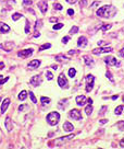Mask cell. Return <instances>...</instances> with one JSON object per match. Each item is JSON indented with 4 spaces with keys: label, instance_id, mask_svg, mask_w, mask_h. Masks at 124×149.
<instances>
[{
    "label": "cell",
    "instance_id": "cell-13",
    "mask_svg": "<svg viewBox=\"0 0 124 149\" xmlns=\"http://www.w3.org/2000/svg\"><path fill=\"white\" fill-rule=\"evenodd\" d=\"M75 101H76V104H77L79 106H83L86 102H87L85 95H77V97L75 98Z\"/></svg>",
    "mask_w": 124,
    "mask_h": 149
},
{
    "label": "cell",
    "instance_id": "cell-39",
    "mask_svg": "<svg viewBox=\"0 0 124 149\" xmlns=\"http://www.w3.org/2000/svg\"><path fill=\"white\" fill-rule=\"evenodd\" d=\"M56 59L57 60H61V61H63V60H69V58H64V56H56Z\"/></svg>",
    "mask_w": 124,
    "mask_h": 149
},
{
    "label": "cell",
    "instance_id": "cell-3",
    "mask_svg": "<svg viewBox=\"0 0 124 149\" xmlns=\"http://www.w3.org/2000/svg\"><path fill=\"white\" fill-rule=\"evenodd\" d=\"M58 84H59L60 88L62 89H66L69 88V82H68V79L65 78L64 74H60L59 77H58Z\"/></svg>",
    "mask_w": 124,
    "mask_h": 149
},
{
    "label": "cell",
    "instance_id": "cell-25",
    "mask_svg": "<svg viewBox=\"0 0 124 149\" xmlns=\"http://www.w3.org/2000/svg\"><path fill=\"white\" fill-rule=\"evenodd\" d=\"M21 17H23L22 13H13V14H12V20H13V21H17Z\"/></svg>",
    "mask_w": 124,
    "mask_h": 149
},
{
    "label": "cell",
    "instance_id": "cell-44",
    "mask_svg": "<svg viewBox=\"0 0 124 149\" xmlns=\"http://www.w3.org/2000/svg\"><path fill=\"white\" fill-rule=\"evenodd\" d=\"M106 109H107V106H102V109H101V111H100V113H99V115H102L106 112Z\"/></svg>",
    "mask_w": 124,
    "mask_h": 149
},
{
    "label": "cell",
    "instance_id": "cell-4",
    "mask_svg": "<svg viewBox=\"0 0 124 149\" xmlns=\"http://www.w3.org/2000/svg\"><path fill=\"white\" fill-rule=\"evenodd\" d=\"M94 81H95V77L93 74H88L86 77V92H90L94 88Z\"/></svg>",
    "mask_w": 124,
    "mask_h": 149
},
{
    "label": "cell",
    "instance_id": "cell-9",
    "mask_svg": "<svg viewBox=\"0 0 124 149\" xmlns=\"http://www.w3.org/2000/svg\"><path fill=\"white\" fill-rule=\"evenodd\" d=\"M70 117H72V118H74V120H76V121H79V120H82V113L79 111V110H75V109H73V110H71V112H70Z\"/></svg>",
    "mask_w": 124,
    "mask_h": 149
},
{
    "label": "cell",
    "instance_id": "cell-42",
    "mask_svg": "<svg viewBox=\"0 0 124 149\" xmlns=\"http://www.w3.org/2000/svg\"><path fill=\"white\" fill-rule=\"evenodd\" d=\"M81 6H83V7L87 6V0H81Z\"/></svg>",
    "mask_w": 124,
    "mask_h": 149
},
{
    "label": "cell",
    "instance_id": "cell-33",
    "mask_svg": "<svg viewBox=\"0 0 124 149\" xmlns=\"http://www.w3.org/2000/svg\"><path fill=\"white\" fill-rule=\"evenodd\" d=\"M77 32H79V28H77V26H73V28L71 29V31H70V34H71V35L76 34Z\"/></svg>",
    "mask_w": 124,
    "mask_h": 149
},
{
    "label": "cell",
    "instance_id": "cell-34",
    "mask_svg": "<svg viewBox=\"0 0 124 149\" xmlns=\"http://www.w3.org/2000/svg\"><path fill=\"white\" fill-rule=\"evenodd\" d=\"M8 80H9V77H7V78H4V79H3V76H1V74H0V86H1V84H3V83H6Z\"/></svg>",
    "mask_w": 124,
    "mask_h": 149
},
{
    "label": "cell",
    "instance_id": "cell-52",
    "mask_svg": "<svg viewBox=\"0 0 124 149\" xmlns=\"http://www.w3.org/2000/svg\"><path fill=\"white\" fill-rule=\"evenodd\" d=\"M87 103L88 104H93V100H91L90 98H89V99H87Z\"/></svg>",
    "mask_w": 124,
    "mask_h": 149
},
{
    "label": "cell",
    "instance_id": "cell-32",
    "mask_svg": "<svg viewBox=\"0 0 124 149\" xmlns=\"http://www.w3.org/2000/svg\"><path fill=\"white\" fill-rule=\"evenodd\" d=\"M46 77H47L48 80H52L54 79V74H52L51 71H46Z\"/></svg>",
    "mask_w": 124,
    "mask_h": 149
},
{
    "label": "cell",
    "instance_id": "cell-7",
    "mask_svg": "<svg viewBox=\"0 0 124 149\" xmlns=\"http://www.w3.org/2000/svg\"><path fill=\"white\" fill-rule=\"evenodd\" d=\"M29 82H31V84L33 87H38L41 83V76L40 74H36L34 77H32Z\"/></svg>",
    "mask_w": 124,
    "mask_h": 149
},
{
    "label": "cell",
    "instance_id": "cell-31",
    "mask_svg": "<svg viewBox=\"0 0 124 149\" xmlns=\"http://www.w3.org/2000/svg\"><path fill=\"white\" fill-rule=\"evenodd\" d=\"M29 29H31V24H29V21L26 20V25H25V33L28 34L29 33Z\"/></svg>",
    "mask_w": 124,
    "mask_h": 149
},
{
    "label": "cell",
    "instance_id": "cell-27",
    "mask_svg": "<svg viewBox=\"0 0 124 149\" xmlns=\"http://www.w3.org/2000/svg\"><path fill=\"white\" fill-rule=\"evenodd\" d=\"M106 77L109 79V80L111 81V83H114V79H113V77H112V74H111V72L110 71H107L106 72Z\"/></svg>",
    "mask_w": 124,
    "mask_h": 149
},
{
    "label": "cell",
    "instance_id": "cell-50",
    "mask_svg": "<svg viewBox=\"0 0 124 149\" xmlns=\"http://www.w3.org/2000/svg\"><path fill=\"white\" fill-rule=\"evenodd\" d=\"M120 55H121L122 57H123V58H124V48H122V49H121V51H120Z\"/></svg>",
    "mask_w": 124,
    "mask_h": 149
},
{
    "label": "cell",
    "instance_id": "cell-22",
    "mask_svg": "<svg viewBox=\"0 0 124 149\" xmlns=\"http://www.w3.org/2000/svg\"><path fill=\"white\" fill-rule=\"evenodd\" d=\"M40 102H41L42 105H47V104L50 103V99H49V98H46V97H41L40 98Z\"/></svg>",
    "mask_w": 124,
    "mask_h": 149
},
{
    "label": "cell",
    "instance_id": "cell-43",
    "mask_svg": "<svg viewBox=\"0 0 124 149\" xmlns=\"http://www.w3.org/2000/svg\"><path fill=\"white\" fill-rule=\"evenodd\" d=\"M57 21H58V19H57V18H54V17H52V18H50V19H49V22H52V23L57 22Z\"/></svg>",
    "mask_w": 124,
    "mask_h": 149
},
{
    "label": "cell",
    "instance_id": "cell-18",
    "mask_svg": "<svg viewBox=\"0 0 124 149\" xmlns=\"http://www.w3.org/2000/svg\"><path fill=\"white\" fill-rule=\"evenodd\" d=\"M10 31V26L3 22H0V32L1 33H8Z\"/></svg>",
    "mask_w": 124,
    "mask_h": 149
},
{
    "label": "cell",
    "instance_id": "cell-20",
    "mask_svg": "<svg viewBox=\"0 0 124 149\" xmlns=\"http://www.w3.org/2000/svg\"><path fill=\"white\" fill-rule=\"evenodd\" d=\"M26 97H27V91H25V90H23V91L20 92V94H19V100L21 101H24L26 99Z\"/></svg>",
    "mask_w": 124,
    "mask_h": 149
},
{
    "label": "cell",
    "instance_id": "cell-49",
    "mask_svg": "<svg viewBox=\"0 0 124 149\" xmlns=\"http://www.w3.org/2000/svg\"><path fill=\"white\" fill-rule=\"evenodd\" d=\"M66 1H68L69 3H71V5H73V3H75L77 0H66Z\"/></svg>",
    "mask_w": 124,
    "mask_h": 149
},
{
    "label": "cell",
    "instance_id": "cell-8",
    "mask_svg": "<svg viewBox=\"0 0 124 149\" xmlns=\"http://www.w3.org/2000/svg\"><path fill=\"white\" fill-rule=\"evenodd\" d=\"M32 54H33V49L27 48V49L20 51V52L17 53V56H19V57H22V58H27V57H29Z\"/></svg>",
    "mask_w": 124,
    "mask_h": 149
},
{
    "label": "cell",
    "instance_id": "cell-29",
    "mask_svg": "<svg viewBox=\"0 0 124 149\" xmlns=\"http://www.w3.org/2000/svg\"><path fill=\"white\" fill-rule=\"evenodd\" d=\"M122 111H123V106L122 105H119L118 107L116 109V111H114V113H116V115H120L122 113Z\"/></svg>",
    "mask_w": 124,
    "mask_h": 149
},
{
    "label": "cell",
    "instance_id": "cell-45",
    "mask_svg": "<svg viewBox=\"0 0 124 149\" xmlns=\"http://www.w3.org/2000/svg\"><path fill=\"white\" fill-rule=\"evenodd\" d=\"M68 14L69 15H73L74 14V10H73V9H69V10H68Z\"/></svg>",
    "mask_w": 124,
    "mask_h": 149
},
{
    "label": "cell",
    "instance_id": "cell-14",
    "mask_svg": "<svg viewBox=\"0 0 124 149\" xmlns=\"http://www.w3.org/2000/svg\"><path fill=\"white\" fill-rule=\"evenodd\" d=\"M87 43H88V40L85 36H81L77 40V46L79 47H85V46L87 45Z\"/></svg>",
    "mask_w": 124,
    "mask_h": 149
},
{
    "label": "cell",
    "instance_id": "cell-19",
    "mask_svg": "<svg viewBox=\"0 0 124 149\" xmlns=\"http://www.w3.org/2000/svg\"><path fill=\"white\" fill-rule=\"evenodd\" d=\"M84 60H85V64H86V66L93 67L94 64H95L94 59H93L91 57H89V56H84Z\"/></svg>",
    "mask_w": 124,
    "mask_h": 149
},
{
    "label": "cell",
    "instance_id": "cell-5",
    "mask_svg": "<svg viewBox=\"0 0 124 149\" xmlns=\"http://www.w3.org/2000/svg\"><path fill=\"white\" fill-rule=\"evenodd\" d=\"M104 63L107 64L108 66H116V67H120V63L118 60L116 59V57L113 56H108V57L104 58Z\"/></svg>",
    "mask_w": 124,
    "mask_h": 149
},
{
    "label": "cell",
    "instance_id": "cell-26",
    "mask_svg": "<svg viewBox=\"0 0 124 149\" xmlns=\"http://www.w3.org/2000/svg\"><path fill=\"white\" fill-rule=\"evenodd\" d=\"M76 74V70L74 68H70L69 69V76H70L71 78H74Z\"/></svg>",
    "mask_w": 124,
    "mask_h": 149
},
{
    "label": "cell",
    "instance_id": "cell-40",
    "mask_svg": "<svg viewBox=\"0 0 124 149\" xmlns=\"http://www.w3.org/2000/svg\"><path fill=\"white\" fill-rule=\"evenodd\" d=\"M69 54H70V55H79V51H74V49H71V51H69Z\"/></svg>",
    "mask_w": 124,
    "mask_h": 149
},
{
    "label": "cell",
    "instance_id": "cell-30",
    "mask_svg": "<svg viewBox=\"0 0 124 149\" xmlns=\"http://www.w3.org/2000/svg\"><path fill=\"white\" fill-rule=\"evenodd\" d=\"M28 94H29V98H31L32 102H33V103H37V100H36V98H35L34 93H33L32 91H29V93H28Z\"/></svg>",
    "mask_w": 124,
    "mask_h": 149
},
{
    "label": "cell",
    "instance_id": "cell-55",
    "mask_svg": "<svg viewBox=\"0 0 124 149\" xmlns=\"http://www.w3.org/2000/svg\"><path fill=\"white\" fill-rule=\"evenodd\" d=\"M52 69H54V70H57V69H58V66H57V65H54V66H52Z\"/></svg>",
    "mask_w": 124,
    "mask_h": 149
},
{
    "label": "cell",
    "instance_id": "cell-21",
    "mask_svg": "<svg viewBox=\"0 0 124 149\" xmlns=\"http://www.w3.org/2000/svg\"><path fill=\"white\" fill-rule=\"evenodd\" d=\"M93 106H91V104H89L88 106H86V109H85V113H86V115L87 116H90L91 115V113H93Z\"/></svg>",
    "mask_w": 124,
    "mask_h": 149
},
{
    "label": "cell",
    "instance_id": "cell-28",
    "mask_svg": "<svg viewBox=\"0 0 124 149\" xmlns=\"http://www.w3.org/2000/svg\"><path fill=\"white\" fill-rule=\"evenodd\" d=\"M116 126L119 127L120 130H124V121H120V122H118V123H116Z\"/></svg>",
    "mask_w": 124,
    "mask_h": 149
},
{
    "label": "cell",
    "instance_id": "cell-36",
    "mask_svg": "<svg viewBox=\"0 0 124 149\" xmlns=\"http://www.w3.org/2000/svg\"><path fill=\"white\" fill-rule=\"evenodd\" d=\"M19 110L20 111H26V110H28V105L27 104H22V105L19 106Z\"/></svg>",
    "mask_w": 124,
    "mask_h": 149
},
{
    "label": "cell",
    "instance_id": "cell-15",
    "mask_svg": "<svg viewBox=\"0 0 124 149\" xmlns=\"http://www.w3.org/2000/svg\"><path fill=\"white\" fill-rule=\"evenodd\" d=\"M62 127L64 129V132H73V129H74L73 124H71L70 122H64L63 125H62Z\"/></svg>",
    "mask_w": 124,
    "mask_h": 149
},
{
    "label": "cell",
    "instance_id": "cell-10",
    "mask_svg": "<svg viewBox=\"0 0 124 149\" xmlns=\"http://www.w3.org/2000/svg\"><path fill=\"white\" fill-rule=\"evenodd\" d=\"M72 138H74V135H73V134L68 135V136H64V137H60V138H58V139L56 140L57 146H61V145H62L61 143H65V141L70 140V139H72Z\"/></svg>",
    "mask_w": 124,
    "mask_h": 149
},
{
    "label": "cell",
    "instance_id": "cell-41",
    "mask_svg": "<svg viewBox=\"0 0 124 149\" xmlns=\"http://www.w3.org/2000/svg\"><path fill=\"white\" fill-rule=\"evenodd\" d=\"M69 40H70V37H69V36H64L63 38H62V43H63V44H66V43L69 42Z\"/></svg>",
    "mask_w": 124,
    "mask_h": 149
},
{
    "label": "cell",
    "instance_id": "cell-35",
    "mask_svg": "<svg viewBox=\"0 0 124 149\" xmlns=\"http://www.w3.org/2000/svg\"><path fill=\"white\" fill-rule=\"evenodd\" d=\"M63 28V24L62 23H57V24H54V30H60V29H62Z\"/></svg>",
    "mask_w": 124,
    "mask_h": 149
},
{
    "label": "cell",
    "instance_id": "cell-53",
    "mask_svg": "<svg viewBox=\"0 0 124 149\" xmlns=\"http://www.w3.org/2000/svg\"><path fill=\"white\" fill-rule=\"evenodd\" d=\"M118 98H119V95L116 94V95H113V97L111 98V99H112V100H116V99H118Z\"/></svg>",
    "mask_w": 124,
    "mask_h": 149
},
{
    "label": "cell",
    "instance_id": "cell-2",
    "mask_svg": "<svg viewBox=\"0 0 124 149\" xmlns=\"http://www.w3.org/2000/svg\"><path fill=\"white\" fill-rule=\"evenodd\" d=\"M60 121V114L58 112H50L48 115H47V122L50 124L51 126H54L59 123Z\"/></svg>",
    "mask_w": 124,
    "mask_h": 149
},
{
    "label": "cell",
    "instance_id": "cell-51",
    "mask_svg": "<svg viewBox=\"0 0 124 149\" xmlns=\"http://www.w3.org/2000/svg\"><path fill=\"white\" fill-rule=\"evenodd\" d=\"M107 122H108V120H101L100 122H99V123H100V124H106Z\"/></svg>",
    "mask_w": 124,
    "mask_h": 149
},
{
    "label": "cell",
    "instance_id": "cell-47",
    "mask_svg": "<svg viewBox=\"0 0 124 149\" xmlns=\"http://www.w3.org/2000/svg\"><path fill=\"white\" fill-rule=\"evenodd\" d=\"M103 44H107V42H104V41H99V42H98V46L103 45Z\"/></svg>",
    "mask_w": 124,
    "mask_h": 149
},
{
    "label": "cell",
    "instance_id": "cell-11",
    "mask_svg": "<svg viewBox=\"0 0 124 149\" xmlns=\"http://www.w3.org/2000/svg\"><path fill=\"white\" fill-rule=\"evenodd\" d=\"M40 64H41V61L38 59H34V60H32L31 63L28 64V68L32 69V70H34V69H37L38 67L40 66Z\"/></svg>",
    "mask_w": 124,
    "mask_h": 149
},
{
    "label": "cell",
    "instance_id": "cell-17",
    "mask_svg": "<svg viewBox=\"0 0 124 149\" xmlns=\"http://www.w3.org/2000/svg\"><path fill=\"white\" fill-rule=\"evenodd\" d=\"M4 126L7 127V130L8 132H11L12 130V128H13V124H12V121H11V118L9 117H6V121H4Z\"/></svg>",
    "mask_w": 124,
    "mask_h": 149
},
{
    "label": "cell",
    "instance_id": "cell-6",
    "mask_svg": "<svg viewBox=\"0 0 124 149\" xmlns=\"http://www.w3.org/2000/svg\"><path fill=\"white\" fill-rule=\"evenodd\" d=\"M112 51H113L112 47H99V48L93 49V54L100 55V54H103V53H110Z\"/></svg>",
    "mask_w": 124,
    "mask_h": 149
},
{
    "label": "cell",
    "instance_id": "cell-38",
    "mask_svg": "<svg viewBox=\"0 0 124 149\" xmlns=\"http://www.w3.org/2000/svg\"><path fill=\"white\" fill-rule=\"evenodd\" d=\"M54 8L56 9V10H62V5H60V3H54Z\"/></svg>",
    "mask_w": 124,
    "mask_h": 149
},
{
    "label": "cell",
    "instance_id": "cell-24",
    "mask_svg": "<svg viewBox=\"0 0 124 149\" xmlns=\"http://www.w3.org/2000/svg\"><path fill=\"white\" fill-rule=\"evenodd\" d=\"M51 47V44L50 43H47V44H44V45H41L39 47V51L41 52V51H45V49H48Z\"/></svg>",
    "mask_w": 124,
    "mask_h": 149
},
{
    "label": "cell",
    "instance_id": "cell-48",
    "mask_svg": "<svg viewBox=\"0 0 124 149\" xmlns=\"http://www.w3.org/2000/svg\"><path fill=\"white\" fill-rule=\"evenodd\" d=\"M120 147H122V148H124V138L122 139L121 141H120Z\"/></svg>",
    "mask_w": 124,
    "mask_h": 149
},
{
    "label": "cell",
    "instance_id": "cell-1",
    "mask_svg": "<svg viewBox=\"0 0 124 149\" xmlns=\"http://www.w3.org/2000/svg\"><path fill=\"white\" fill-rule=\"evenodd\" d=\"M97 15L101 18H111L116 13V9L113 6H103L97 10Z\"/></svg>",
    "mask_w": 124,
    "mask_h": 149
},
{
    "label": "cell",
    "instance_id": "cell-23",
    "mask_svg": "<svg viewBox=\"0 0 124 149\" xmlns=\"http://www.w3.org/2000/svg\"><path fill=\"white\" fill-rule=\"evenodd\" d=\"M111 26H112L111 24H104V25L100 26V28H99V30H100V31H102V32H106V31H108V30H110Z\"/></svg>",
    "mask_w": 124,
    "mask_h": 149
},
{
    "label": "cell",
    "instance_id": "cell-16",
    "mask_svg": "<svg viewBox=\"0 0 124 149\" xmlns=\"http://www.w3.org/2000/svg\"><path fill=\"white\" fill-rule=\"evenodd\" d=\"M10 105V99H4L1 104V113H6V111L8 110V106Z\"/></svg>",
    "mask_w": 124,
    "mask_h": 149
},
{
    "label": "cell",
    "instance_id": "cell-12",
    "mask_svg": "<svg viewBox=\"0 0 124 149\" xmlns=\"http://www.w3.org/2000/svg\"><path fill=\"white\" fill-rule=\"evenodd\" d=\"M38 8L40 9L41 13H46V12H47V9H48L47 1H45V0H41V1H39V2H38Z\"/></svg>",
    "mask_w": 124,
    "mask_h": 149
},
{
    "label": "cell",
    "instance_id": "cell-54",
    "mask_svg": "<svg viewBox=\"0 0 124 149\" xmlns=\"http://www.w3.org/2000/svg\"><path fill=\"white\" fill-rule=\"evenodd\" d=\"M3 67H4V64H3L2 61H1V63H0V69H2Z\"/></svg>",
    "mask_w": 124,
    "mask_h": 149
},
{
    "label": "cell",
    "instance_id": "cell-46",
    "mask_svg": "<svg viewBox=\"0 0 124 149\" xmlns=\"http://www.w3.org/2000/svg\"><path fill=\"white\" fill-rule=\"evenodd\" d=\"M40 36V33L38 32V30H35V34H34V37H39Z\"/></svg>",
    "mask_w": 124,
    "mask_h": 149
},
{
    "label": "cell",
    "instance_id": "cell-37",
    "mask_svg": "<svg viewBox=\"0 0 124 149\" xmlns=\"http://www.w3.org/2000/svg\"><path fill=\"white\" fill-rule=\"evenodd\" d=\"M32 3H33V1H32V0H23V6H25V7L31 6Z\"/></svg>",
    "mask_w": 124,
    "mask_h": 149
}]
</instances>
